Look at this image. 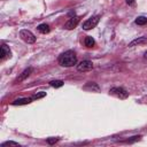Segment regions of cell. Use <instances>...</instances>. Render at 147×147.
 Masks as SVG:
<instances>
[{
	"mask_svg": "<svg viewBox=\"0 0 147 147\" xmlns=\"http://www.w3.org/2000/svg\"><path fill=\"white\" fill-rule=\"evenodd\" d=\"M84 89L85 90H91V91H96V92H99L100 91V87L97 83H93V82H90V83H87L85 86H84Z\"/></svg>",
	"mask_w": 147,
	"mask_h": 147,
	"instance_id": "obj_10",
	"label": "cell"
},
{
	"mask_svg": "<svg viewBox=\"0 0 147 147\" xmlns=\"http://www.w3.org/2000/svg\"><path fill=\"white\" fill-rule=\"evenodd\" d=\"M144 56H145V59H147V52H145V54H144Z\"/></svg>",
	"mask_w": 147,
	"mask_h": 147,
	"instance_id": "obj_20",
	"label": "cell"
},
{
	"mask_svg": "<svg viewBox=\"0 0 147 147\" xmlns=\"http://www.w3.org/2000/svg\"><path fill=\"white\" fill-rule=\"evenodd\" d=\"M45 96H46V92L40 91V92H38V93L34 94V96H32V99H34V100H36V99H42V98H44Z\"/></svg>",
	"mask_w": 147,
	"mask_h": 147,
	"instance_id": "obj_16",
	"label": "cell"
},
{
	"mask_svg": "<svg viewBox=\"0 0 147 147\" xmlns=\"http://www.w3.org/2000/svg\"><path fill=\"white\" fill-rule=\"evenodd\" d=\"M99 20H100V16H93L89 20H86L83 23V29L84 30H91V29H93L99 23Z\"/></svg>",
	"mask_w": 147,
	"mask_h": 147,
	"instance_id": "obj_4",
	"label": "cell"
},
{
	"mask_svg": "<svg viewBox=\"0 0 147 147\" xmlns=\"http://www.w3.org/2000/svg\"><path fill=\"white\" fill-rule=\"evenodd\" d=\"M109 93L120 99H127L129 97V92L127 90H124L123 87H111L109 90Z\"/></svg>",
	"mask_w": 147,
	"mask_h": 147,
	"instance_id": "obj_2",
	"label": "cell"
},
{
	"mask_svg": "<svg viewBox=\"0 0 147 147\" xmlns=\"http://www.w3.org/2000/svg\"><path fill=\"white\" fill-rule=\"evenodd\" d=\"M127 4L130 5V6H132L134 4V0H127Z\"/></svg>",
	"mask_w": 147,
	"mask_h": 147,
	"instance_id": "obj_19",
	"label": "cell"
},
{
	"mask_svg": "<svg viewBox=\"0 0 147 147\" xmlns=\"http://www.w3.org/2000/svg\"><path fill=\"white\" fill-rule=\"evenodd\" d=\"M59 63L62 67H67V68L75 66L77 63V56H76L75 52L69 49V51H66L65 53H62L59 56Z\"/></svg>",
	"mask_w": 147,
	"mask_h": 147,
	"instance_id": "obj_1",
	"label": "cell"
},
{
	"mask_svg": "<svg viewBox=\"0 0 147 147\" xmlns=\"http://www.w3.org/2000/svg\"><path fill=\"white\" fill-rule=\"evenodd\" d=\"M84 44H85L86 47H93L94 44H96V42H94V39L92 37H86L85 40H84Z\"/></svg>",
	"mask_w": 147,
	"mask_h": 147,
	"instance_id": "obj_13",
	"label": "cell"
},
{
	"mask_svg": "<svg viewBox=\"0 0 147 147\" xmlns=\"http://www.w3.org/2000/svg\"><path fill=\"white\" fill-rule=\"evenodd\" d=\"M6 146H20V144L15 142V141H6V142L1 144V147H6Z\"/></svg>",
	"mask_w": 147,
	"mask_h": 147,
	"instance_id": "obj_17",
	"label": "cell"
},
{
	"mask_svg": "<svg viewBox=\"0 0 147 147\" xmlns=\"http://www.w3.org/2000/svg\"><path fill=\"white\" fill-rule=\"evenodd\" d=\"M37 29H38V31L42 32V34H48V32H49V25L46 24V23L39 24V25L37 26Z\"/></svg>",
	"mask_w": 147,
	"mask_h": 147,
	"instance_id": "obj_12",
	"label": "cell"
},
{
	"mask_svg": "<svg viewBox=\"0 0 147 147\" xmlns=\"http://www.w3.org/2000/svg\"><path fill=\"white\" fill-rule=\"evenodd\" d=\"M49 85H51L52 87H55V89H57V87L63 86V82H62V80H60V79H55V80L49 82Z\"/></svg>",
	"mask_w": 147,
	"mask_h": 147,
	"instance_id": "obj_14",
	"label": "cell"
},
{
	"mask_svg": "<svg viewBox=\"0 0 147 147\" xmlns=\"http://www.w3.org/2000/svg\"><path fill=\"white\" fill-rule=\"evenodd\" d=\"M78 22H79V17H77V16L71 17V18H70V20L65 24V28H66V29H68V30H71V29H74V28H76V26H77Z\"/></svg>",
	"mask_w": 147,
	"mask_h": 147,
	"instance_id": "obj_6",
	"label": "cell"
},
{
	"mask_svg": "<svg viewBox=\"0 0 147 147\" xmlns=\"http://www.w3.org/2000/svg\"><path fill=\"white\" fill-rule=\"evenodd\" d=\"M20 37H21V39L22 40H24L25 43H28V44H34L35 42H36V37H35V35L31 32V31H29V30H21L20 31Z\"/></svg>",
	"mask_w": 147,
	"mask_h": 147,
	"instance_id": "obj_3",
	"label": "cell"
},
{
	"mask_svg": "<svg viewBox=\"0 0 147 147\" xmlns=\"http://www.w3.org/2000/svg\"><path fill=\"white\" fill-rule=\"evenodd\" d=\"M32 100V98H20V99H16L13 101V105L14 106H21V105H28V103H30Z\"/></svg>",
	"mask_w": 147,
	"mask_h": 147,
	"instance_id": "obj_9",
	"label": "cell"
},
{
	"mask_svg": "<svg viewBox=\"0 0 147 147\" xmlns=\"http://www.w3.org/2000/svg\"><path fill=\"white\" fill-rule=\"evenodd\" d=\"M92 69H93V63L90 60H84L79 65H77V70L80 73H86V71H90Z\"/></svg>",
	"mask_w": 147,
	"mask_h": 147,
	"instance_id": "obj_5",
	"label": "cell"
},
{
	"mask_svg": "<svg viewBox=\"0 0 147 147\" xmlns=\"http://www.w3.org/2000/svg\"><path fill=\"white\" fill-rule=\"evenodd\" d=\"M142 44H147V38H146V37H139V38L133 39V40L129 44V47H133V46L142 45Z\"/></svg>",
	"mask_w": 147,
	"mask_h": 147,
	"instance_id": "obj_8",
	"label": "cell"
},
{
	"mask_svg": "<svg viewBox=\"0 0 147 147\" xmlns=\"http://www.w3.org/2000/svg\"><path fill=\"white\" fill-rule=\"evenodd\" d=\"M11 49L6 46V45H3L1 46V53H0V56L1 59H6V57H11Z\"/></svg>",
	"mask_w": 147,
	"mask_h": 147,
	"instance_id": "obj_11",
	"label": "cell"
},
{
	"mask_svg": "<svg viewBox=\"0 0 147 147\" xmlns=\"http://www.w3.org/2000/svg\"><path fill=\"white\" fill-rule=\"evenodd\" d=\"M134 22H136V24H138V25H144V24L147 23V17H145V16H138Z\"/></svg>",
	"mask_w": 147,
	"mask_h": 147,
	"instance_id": "obj_15",
	"label": "cell"
},
{
	"mask_svg": "<svg viewBox=\"0 0 147 147\" xmlns=\"http://www.w3.org/2000/svg\"><path fill=\"white\" fill-rule=\"evenodd\" d=\"M59 141V138H48L47 139V142L49 144V145H54L55 142H57Z\"/></svg>",
	"mask_w": 147,
	"mask_h": 147,
	"instance_id": "obj_18",
	"label": "cell"
},
{
	"mask_svg": "<svg viewBox=\"0 0 147 147\" xmlns=\"http://www.w3.org/2000/svg\"><path fill=\"white\" fill-rule=\"evenodd\" d=\"M32 70H34L32 68H28V69L23 70V73H22V74L16 78V80H15V82H16V83H21V82H23L24 79H26L29 76H30V74L32 73Z\"/></svg>",
	"mask_w": 147,
	"mask_h": 147,
	"instance_id": "obj_7",
	"label": "cell"
}]
</instances>
